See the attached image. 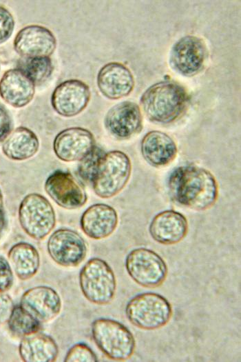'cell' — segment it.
Returning <instances> with one entry per match:
<instances>
[{"instance_id": "6da1fadb", "label": "cell", "mask_w": 241, "mask_h": 362, "mask_svg": "<svg viewBox=\"0 0 241 362\" xmlns=\"http://www.w3.org/2000/svg\"><path fill=\"white\" fill-rule=\"evenodd\" d=\"M167 186L176 202L198 211L209 209L218 197V184L214 176L194 165L175 168L168 178Z\"/></svg>"}, {"instance_id": "7a4b0ae2", "label": "cell", "mask_w": 241, "mask_h": 362, "mask_svg": "<svg viewBox=\"0 0 241 362\" xmlns=\"http://www.w3.org/2000/svg\"><path fill=\"white\" fill-rule=\"evenodd\" d=\"M188 101V94L183 86L175 81H164L148 88L142 94L140 104L149 120L167 124L183 114Z\"/></svg>"}, {"instance_id": "3957f363", "label": "cell", "mask_w": 241, "mask_h": 362, "mask_svg": "<svg viewBox=\"0 0 241 362\" xmlns=\"http://www.w3.org/2000/svg\"><path fill=\"white\" fill-rule=\"evenodd\" d=\"M91 332L96 345L109 359L125 361L133 355L135 339L123 323L112 319H96L92 323Z\"/></svg>"}, {"instance_id": "277c9868", "label": "cell", "mask_w": 241, "mask_h": 362, "mask_svg": "<svg viewBox=\"0 0 241 362\" xmlns=\"http://www.w3.org/2000/svg\"><path fill=\"white\" fill-rule=\"evenodd\" d=\"M132 172V163L123 152L112 150L104 153L93 178L95 194L103 199L118 194L127 185Z\"/></svg>"}, {"instance_id": "5b68a950", "label": "cell", "mask_w": 241, "mask_h": 362, "mask_svg": "<svg viewBox=\"0 0 241 362\" xmlns=\"http://www.w3.org/2000/svg\"><path fill=\"white\" fill-rule=\"evenodd\" d=\"M125 314L134 326L145 330H154L167 324L172 316V308L163 296L144 292L134 296L127 302Z\"/></svg>"}, {"instance_id": "8992f818", "label": "cell", "mask_w": 241, "mask_h": 362, "mask_svg": "<svg viewBox=\"0 0 241 362\" xmlns=\"http://www.w3.org/2000/svg\"><path fill=\"white\" fill-rule=\"evenodd\" d=\"M79 285L84 296L91 303L106 305L114 299L116 290L115 274L104 260H88L79 273Z\"/></svg>"}, {"instance_id": "52a82bcc", "label": "cell", "mask_w": 241, "mask_h": 362, "mask_svg": "<svg viewBox=\"0 0 241 362\" xmlns=\"http://www.w3.org/2000/svg\"><path fill=\"white\" fill-rule=\"evenodd\" d=\"M19 220L24 232L36 240L45 239L56 224V215L50 201L38 193H30L21 201Z\"/></svg>"}, {"instance_id": "ba28073f", "label": "cell", "mask_w": 241, "mask_h": 362, "mask_svg": "<svg viewBox=\"0 0 241 362\" xmlns=\"http://www.w3.org/2000/svg\"><path fill=\"white\" fill-rule=\"evenodd\" d=\"M129 276L138 285L157 288L165 281L168 268L163 259L156 252L138 248L129 252L125 259Z\"/></svg>"}, {"instance_id": "9c48e42d", "label": "cell", "mask_w": 241, "mask_h": 362, "mask_svg": "<svg viewBox=\"0 0 241 362\" xmlns=\"http://www.w3.org/2000/svg\"><path fill=\"white\" fill-rule=\"evenodd\" d=\"M47 250L52 260L64 267L78 265L87 254V245L83 237L67 228L58 229L50 235Z\"/></svg>"}, {"instance_id": "30bf717a", "label": "cell", "mask_w": 241, "mask_h": 362, "mask_svg": "<svg viewBox=\"0 0 241 362\" xmlns=\"http://www.w3.org/2000/svg\"><path fill=\"white\" fill-rule=\"evenodd\" d=\"M207 56V50L204 41L200 37L187 35L174 44L169 63L178 73L191 77L202 69Z\"/></svg>"}, {"instance_id": "8fae6325", "label": "cell", "mask_w": 241, "mask_h": 362, "mask_svg": "<svg viewBox=\"0 0 241 362\" xmlns=\"http://www.w3.org/2000/svg\"><path fill=\"white\" fill-rule=\"evenodd\" d=\"M45 190L61 207L73 210L83 206L87 200L84 188L70 172L55 170L47 178Z\"/></svg>"}, {"instance_id": "7c38bea8", "label": "cell", "mask_w": 241, "mask_h": 362, "mask_svg": "<svg viewBox=\"0 0 241 362\" xmlns=\"http://www.w3.org/2000/svg\"><path fill=\"white\" fill-rule=\"evenodd\" d=\"M104 125L107 131L114 138L128 139L142 130L143 116L140 109L132 101L118 103L107 111Z\"/></svg>"}, {"instance_id": "4fadbf2b", "label": "cell", "mask_w": 241, "mask_h": 362, "mask_svg": "<svg viewBox=\"0 0 241 362\" xmlns=\"http://www.w3.org/2000/svg\"><path fill=\"white\" fill-rule=\"evenodd\" d=\"M91 97L89 86L82 81L70 79L58 85L51 97L54 110L65 117H74L87 105Z\"/></svg>"}, {"instance_id": "5bb4252c", "label": "cell", "mask_w": 241, "mask_h": 362, "mask_svg": "<svg viewBox=\"0 0 241 362\" xmlns=\"http://www.w3.org/2000/svg\"><path fill=\"white\" fill-rule=\"evenodd\" d=\"M92 133L85 128L72 127L56 134L53 141L56 156L63 161H80L95 146Z\"/></svg>"}, {"instance_id": "9a60e30c", "label": "cell", "mask_w": 241, "mask_h": 362, "mask_svg": "<svg viewBox=\"0 0 241 362\" xmlns=\"http://www.w3.org/2000/svg\"><path fill=\"white\" fill-rule=\"evenodd\" d=\"M56 47V39L53 33L39 25L23 28L14 40V48L22 57H49Z\"/></svg>"}, {"instance_id": "2e32d148", "label": "cell", "mask_w": 241, "mask_h": 362, "mask_svg": "<svg viewBox=\"0 0 241 362\" xmlns=\"http://www.w3.org/2000/svg\"><path fill=\"white\" fill-rule=\"evenodd\" d=\"M20 304L41 322L54 319L60 313L62 306L59 294L46 285H38L26 290Z\"/></svg>"}, {"instance_id": "e0dca14e", "label": "cell", "mask_w": 241, "mask_h": 362, "mask_svg": "<svg viewBox=\"0 0 241 362\" xmlns=\"http://www.w3.org/2000/svg\"><path fill=\"white\" fill-rule=\"evenodd\" d=\"M97 86L101 94L109 99H118L129 95L134 87V79L129 69L118 62L103 66L97 75Z\"/></svg>"}, {"instance_id": "ac0fdd59", "label": "cell", "mask_w": 241, "mask_h": 362, "mask_svg": "<svg viewBox=\"0 0 241 362\" xmlns=\"http://www.w3.org/2000/svg\"><path fill=\"white\" fill-rule=\"evenodd\" d=\"M118 217L116 210L105 203H95L88 207L80 220L83 232L91 239H102L116 230Z\"/></svg>"}, {"instance_id": "d6986e66", "label": "cell", "mask_w": 241, "mask_h": 362, "mask_svg": "<svg viewBox=\"0 0 241 362\" xmlns=\"http://www.w3.org/2000/svg\"><path fill=\"white\" fill-rule=\"evenodd\" d=\"M188 232L186 217L179 212L167 210L158 213L151 220L149 232L156 242L173 245L181 241Z\"/></svg>"}, {"instance_id": "ffe728a7", "label": "cell", "mask_w": 241, "mask_h": 362, "mask_svg": "<svg viewBox=\"0 0 241 362\" xmlns=\"http://www.w3.org/2000/svg\"><path fill=\"white\" fill-rule=\"evenodd\" d=\"M34 93V83L18 68L7 70L0 80V97L14 108L27 105Z\"/></svg>"}, {"instance_id": "44dd1931", "label": "cell", "mask_w": 241, "mask_h": 362, "mask_svg": "<svg viewBox=\"0 0 241 362\" xmlns=\"http://www.w3.org/2000/svg\"><path fill=\"white\" fill-rule=\"evenodd\" d=\"M140 150L145 160L156 168L169 165L177 154V146L174 139L158 130L150 131L144 136Z\"/></svg>"}, {"instance_id": "7402d4cb", "label": "cell", "mask_w": 241, "mask_h": 362, "mask_svg": "<svg viewBox=\"0 0 241 362\" xmlns=\"http://www.w3.org/2000/svg\"><path fill=\"white\" fill-rule=\"evenodd\" d=\"M19 352L25 362H53L58 356L59 348L52 336L39 331L22 337Z\"/></svg>"}, {"instance_id": "603a6c76", "label": "cell", "mask_w": 241, "mask_h": 362, "mask_svg": "<svg viewBox=\"0 0 241 362\" xmlns=\"http://www.w3.org/2000/svg\"><path fill=\"white\" fill-rule=\"evenodd\" d=\"M39 148V141L36 134L23 126L12 130L2 145L4 155L14 161L30 159L38 152Z\"/></svg>"}, {"instance_id": "cb8c5ba5", "label": "cell", "mask_w": 241, "mask_h": 362, "mask_svg": "<svg viewBox=\"0 0 241 362\" xmlns=\"http://www.w3.org/2000/svg\"><path fill=\"white\" fill-rule=\"evenodd\" d=\"M9 263L16 275L21 280L34 276L40 266V256L36 248L30 243L19 242L10 249Z\"/></svg>"}, {"instance_id": "d4e9b609", "label": "cell", "mask_w": 241, "mask_h": 362, "mask_svg": "<svg viewBox=\"0 0 241 362\" xmlns=\"http://www.w3.org/2000/svg\"><path fill=\"white\" fill-rule=\"evenodd\" d=\"M7 322L10 332L20 337L35 333L41 329V322L21 304L14 306Z\"/></svg>"}, {"instance_id": "484cf974", "label": "cell", "mask_w": 241, "mask_h": 362, "mask_svg": "<svg viewBox=\"0 0 241 362\" xmlns=\"http://www.w3.org/2000/svg\"><path fill=\"white\" fill-rule=\"evenodd\" d=\"M21 70L34 85L45 82L52 74L53 64L50 57H22L18 63Z\"/></svg>"}, {"instance_id": "4316f807", "label": "cell", "mask_w": 241, "mask_h": 362, "mask_svg": "<svg viewBox=\"0 0 241 362\" xmlns=\"http://www.w3.org/2000/svg\"><path fill=\"white\" fill-rule=\"evenodd\" d=\"M104 153L102 149L95 145L87 155L79 161L78 172L83 181L88 183H92L101 159Z\"/></svg>"}, {"instance_id": "83f0119b", "label": "cell", "mask_w": 241, "mask_h": 362, "mask_svg": "<svg viewBox=\"0 0 241 362\" xmlns=\"http://www.w3.org/2000/svg\"><path fill=\"white\" fill-rule=\"evenodd\" d=\"M65 362H97L98 359L94 352L84 343H78L72 345L67 351Z\"/></svg>"}, {"instance_id": "f1b7e54d", "label": "cell", "mask_w": 241, "mask_h": 362, "mask_svg": "<svg viewBox=\"0 0 241 362\" xmlns=\"http://www.w3.org/2000/svg\"><path fill=\"white\" fill-rule=\"evenodd\" d=\"M14 25L12 14L5 7L0 6V44L11 37Z\"/></svg>"}, {"instance_id": "f546056e", "label": "cell", "mask_w": 241, "mask_h": 362, "mask_svg": "<svg viewBox=\"0 0 241 362\" xmlns=\"http://www.w3.org/2000/svg\"><path fill=\"white\" fill-rule=\"evenodd\" d=\"M13 281V272L9 262L0 256V292H5L10 290Z\"/></svg>"}, {"instance_id": "4dcf8cb0", "label": "cell", "mask_w": 241, "mask_h": 362, "mask_svg": "<svg viewBox=\"0 0 241 362\" xmlns=\"http://www.w3.org/2000/svg\"><path fill=\"white\" fill-rule=\"evenodd\" d=\"M12 120L7 109L0 103V142L3 141L12 130Z\"/></svg>"}, {"instance_id": "1f68e13d", "label": "cell", "mask_w": 241, "mask_h": 362, "mask_svg": "<svg viewBox=\"0 0 241 362\" xmlns=\"http://www.w3.org/2000/svg\"><path fill=\"white\" fill-rule=\"evenodd\" d=\"M14 306L11 297L5 292H0V325L8 321Z\"/></svg>"}, {"instance_id": "d6a6232c", "label": "cell", "mask_w": 241, "mask_h": 362, "mask_svg": "<svg viewBox=\"0 0 241 362\" xmlns=\"http://www.w3.org/2000/svg\"><path fill=\"white\" fill-rule=\"evenodd\" d=\"M6 225V218L3 211L0 213V237Z\"/></svg>"}, {"instance_id": "836d02e7", "label": "cell", "mask_w": 241, "mask_h": 362, "mask_svg": "<svg viewBox=\"0 0 241 362\" xmlns=\"http://www.w3.org/2000/svg\"><path fill=\"white\" fill-rule=\"evenodd\" d=\"M3 195H2L1 190L0 188V213L3 212Z\"/></svg>"}]
</instances>
